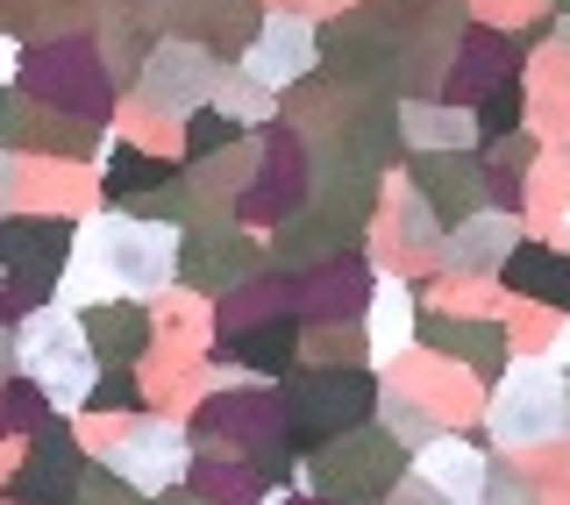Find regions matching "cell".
I'll use <instances>...</instances> for the list:
<instances>
[{
	"instance_id": "cell-1",
	"label": "cell",
	"mask_w": 570,
	"mask_h": 505,
	"mask_svg": "<svg viewBox=\"0 0 570 505\" xmlns=\"http://www.w3.org/2000/svg\"><path fill=\"white\" fill-rule=\"evenodd\" d=\"M29 370L50 399H86V349H79V328H58V320H36L29 328Z\"/></svg>"
},
{
	"instance_id": "cell-2",
	"label": "cell",
	"mask_w": 570,
	"mask_h": 505,
	"mask_svg": "<svg viewBox=\"0 0 570 505\" xmlns=\"http://www.w3.org/2000/svg\"><path fill=\"white\" fill-rule=\"evenodd\" d=\"M65 242H71L65 221H8L0 228V264H8L22 285L43 293V285L65 270Z\"/></svg>"
},
{
	"instance_id": "cell-3",
	"label": "cell",
	"mask_w": 570,
	"mask_h": 505,
	"mask_svg": "<svg viewBox=\"0 0 570 505\" xmlns=\"http://www.w3.org/2000/svg\"><path fill=\"white\" fill-rule=\"evenodd\" d=\"M71 471H79V448H71L65 427H50V435L36 442V456H29L22 484H14V498H29V505H65V498H71Z\"/></svg>"
},
{
	"instance_id": "cell-4",
	"label": "cell",
	"mask_w": 570,
	"mask_h": 505,
	"mask_svg": "<svg viewBox=\"0 0 570 505\" xmlns=\"http://www.w3.org/2000/svg\"><path fill=\"white\" fill-rule=\"evenodd\" d=\"M499 435L507 442H542V435H557V385L549 377H521V385L499 399Z\"/></svg>"
},
{
	"instance_id": "cell-5",
	"label": "cell",
	"mask_w": 570,
	"mask_h": 505,
	"mask_svg": "<svg viewBox=\"0 0 570 505\" xmlns=\"http://www.w3.org/2000/svg\"><path fill=\"white\" fill-rule=\"evenodd\" d=\"M200 86H207V58L200 50H157V65H150V100L157 107H193L200 100Z\"/></svg>"
},
{
	"instance_id": "cell-6",
	"label": "cell",
	"mask_w": 570,
	"mask_h": 505,
	"mask_svg": "<svg viewBox=\"0 0 570 505\" xmlns=\"http://www.w3.org/2000/svg\"><path fill=\"white\" fill-rule=\"evenodd\" d=\"M299 399H307V413H314L307 427H350L356 413H364L371 385H364V377H314V385L299 392Z\"/></svg>"
},
{
	"instance_id": "cell-7",
	"label": "cell",
	"mask_w": 570,
	"mask_h": 505,
	"mask_svg": "<svg viewBox=\"0 0 570 505\" xmlns=\"http://www.w3.org/2000/svg\"><path fill=\"white\" fill-rule=\"evenodd\" d=\"M121 471H136V484H165L178 471V435H165V427H150L129 456H121Z\"/></svg>"
},
{
	"instance_id": "cell-8",
	"label": "cell",
	"mask_w": 570,
	"mask_h": 505,
	"mask_svg": "<svg viewBox=\"0 0 570 505\" xmlns=\"http://www.w3.org/2000/svg\"><path fill=\"white\" fill-rule=\"evenodd\" d=\"M428 477H435L450 498H478V484H485V463H478L471 448H435V456H428Z\"/></svg>"
},
{
	"instance_id": "cell-9",
	"label": "cell",
	"mask_w": 570,
	"mask_h": 505,
	"mask_svg": "<svg viewBox=\"0 0 570 505\" xmlns=\"http://www.w3.org/2000/svg\"><path fill=\"white\" fill-rule=\"evenodd\" d=\"M507 278H513V285H528V293H542V299H570V264L542 257V249L513 257V264H507Z\"/></svg>"
},
{
	"instance_id": "cell-10",
	"label": "cell",
	"mask_w": 570,
	"mask_h": 505,
	"mask_svg": "<svg viewBox=\"0 0 570 505\" xmlns=\"http://www.w3.org/2000/svg\"><path fill=\"white\" fill-rule=\"evenodd\" d=\"M299 65H307V36H299V29H272V43L257 50V71L278 86V71H299Z\"/></svg>"
},
{
	"instance_id": "cell-11",
	"label": "cell",
	"mask_w": 570,
	"mask_h": 505,
	"mask_svg": "<svg viewBox=\"0 0 570 505\" xmlns=\"http://www.w3.org/2000/svg\"><path fill=\"white\" fill-rule=\"evenodd\" d=\"M150 178H165V171H157V165H142V157H129V150H121L115 165H107V192H115V200H129L136 186H150Z\"/></svg>"
},
{
	"instance_id": "cell-12",
	"label": "cell",
	"mask_w": 570,
	"mask_h": 505,
	"mask_svg": "<svg viewBox=\"0 0 570 505\" xmlns=\"http://www.w3.org/2000/svg\"><path fill=\"white\" fill-rule=\"evenodd\" d=\"M86 328H94V341H121V349H136V341H142V320L136 314H94Z\"/></svg>"
},
{
	"instance_id": "cell-13",
	"label": "cell",
	"mask_w": 570,
	"mask_h": 505,
	"mask_svg": "<svg viewBox=\"0 0 570 505\" xmlns=\"http://www.w3.org/2000/svg\"><path fill=\"white\" fill-rule=\"evenodd\" d=\"M228 136H236V121H222V115H193V150H222Z\"/></svg>"
},
{
	"instance_id": "cell-14",
	"label": "cell",
	"mask_w": 570,
	"mask_h": 505,
	"mask_svg": "<svg viewBox=\"0 0 570 505\" xmlns=\"http://www.w3.org/2000/svg\"><path fill=\"white\" fill-rule=\"evenodd\" d=\"M0 370H8V341H0Z\"/></svg>"
},
{
	"instance_id": "cell-15",
	"label": "cell",
	"mask_w": 570,
	"mask_h": 505,
	"mask_svg": "<svg viewBox=\"0 0 570 505\" xmlns=\"http://www.w3.org/2000/svg\"><path fill=\"white\" fill-rule=\"evenodd\" d=\"M0 107H8V93H0Z\"/></svg>"
}]
</instances>
